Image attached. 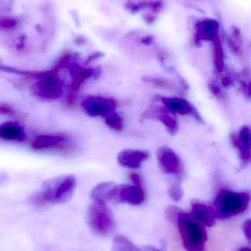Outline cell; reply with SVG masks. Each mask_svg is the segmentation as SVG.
<instances>
[{"label": "cell", "instance_id": "1", "mask_svg": "<svg viewBox=\"0 0 251 251\" xmlns=\"http://www.w3.org/2000/svg\"><path fill=\"white\" fill-rule=\"evenodd\" d=\"M180 234L186 250L203 251L207 234L203 224L196 221L190 213L181 211L177 218Z\"/></svg>", "mask_w": 251, "mask_h": 251}, {"label": "cell", "instance_id": "2", "mask_svg": "<svg viewBox=\"0 0 251 251\" xmlns=\"http://www.w3.org/2000/svg\"><path fill=\"white\" fill-rule=\"evenodd\" d=\"M249 202V193L222 190L217 195L213 209L217 218L225 219L244 212Z\"/></svg>", "mask_w": 251, "mask_h": 251}, {"label": "cell", "instance_id": "3", "mask_svg": "<svg viewBox=\"0 0 251 251\" xmlns=\"http://www.w3.org/2000/svg\"><path fill=\"white\" fill-rule=\"evenodd\" d=\"M77 187L76 177L72 174H63L46 180L41 192L51 204L63 203L72 199Z\"/></svg>", "mask_w": 251, "mask_h": 251}, {"label": "cell", "instance_id": "4", "mask_svg": "<svg viewBox=\"0 0 251 251\" xmlns=\"http://www.w3.org/2000/svg\"><path fill=\"white\" fill-rule=\"evenodd\" d=\"M87 223L94 234L107 236L116 226L114 218L106 202L94 201L87 211Z\"/></svg>", "mask_w": 251, "mask_h": 251}, {"label": "cell", "instance_id": "5", "mask_svg": "<svg viewBox=\"0 0 251 251\" xmlns=\"http://www.w3.org/2000/svg\"><path fill=\"white\" fill-rule=\"evenodd\" d=\"M63 80L56 71L44 72L37 79L32 91L38 98L44 101H53L60 99L63 94Z\"/></svg>", "mask_w": 251, "mask_h": 251}, {"label": "cell", "instance_id": "6", "mask_svg": "<svg viewBox=\"0 0 251 251\" xmlns=\"http://www.w3.org/2000/svg\"><path fill=\"white\" fill-rule=\"evenodd\" d=\"M84 112L92 117H107L115 113L116 104L112 99L103 97H88L81 104Z\"/></svg>", "mask_w": 251, "mask_h": 251}, {"label": "cell", "instance_id": "7", "mask_svg": "<svg viewBox=\"0 0 251 251\" xmlns=\"http://www.w3.org/2000/svg\"><path fill=\"white\" fill-rule=\"evenodd\" d=\"M159 166L165 174H172L178 178H182L184 168L178 155L169 148L163 147L158 151Z\"/></svg>", "mask_w": 251, "mask_h": 251}, {"label": "cell", "instance_id": "8", "mask_svg": "<svg viewBox=\"0 0 251 251\" xmlns=\"http://www.w3.org/2000/svg\"><path fill=\"white\" fill-rule=\"evenodd\" d=\"M145 200V193L141 184L132 185L116 186L115 187L113 201L129 203L131 205L141 204Z\"/></svg>", "mask_w": 251, "mask_h": 251}, {"label": "cell", "instance_id": "9", "mask_svg": "<svg viewBox=\"0 0 251 251\" xmlns=\"http://www.w3.org/2000/svg\"><path fill=\"white\" fill-rule=\"evenodd\" d=\"M164 107L173 114L191 116L200 120L197 110L187 100L180 97H162L161 99Z\"/></svg>", "mask_w": 251, "mask_h": 251}, {"label": "cell", "instance_id": "10", "mask_svg": "<svg viewBox=\"0 0 251 251\" xmlns=\"http://www.w3.org/2000/svg\"><path fill=\"white\" fill-rule=\"evenodd\" d=\"M220 25L214 19H204L195 25V42L199 44L203 41H213L219 35Z\"/></svg>", "mask_w": 251, "mask_h": 251}, {"label": "cell", "instance_id": "11", "mask_svg": "<svg viewBox=\"0 0 251 251\" xmlns=\"http://www.w3.org/2000/svg\"><path fill=\"white\" fill-rule=\"evenodd\" d=\"M148 156V153L144 151L127 149L119 153L118 162L125 168H138L147 160Z\"/></svg>", "mask_w": 251, "mask_h": 251}, {"label": "cell", "instance_id": "12", "mask_svg": "<svg viewBox=\"0 0 251 251\" xmlns=\"http://www.w3.org/2000/svg\"><path fill=\"white\" fill-rule=\"evenodd\" d=\"M66 140V137L61 135L41 134L34 139L31 147L36 151L53 150L59 147L61 149Z\"/></svg>", "mask_w": 251, "mask_h": 251}, {"label": "cell", "instance_id": "13", "mask_svg": "<svg viewBox=\"0 0 251 251\" xmlns=\"http://www.w3.org/2000/svg\"><path fill=\"white\" fill-rule=\"evenodd\" d=\"M233 144L240 152L243 162H250L251 159V131L249 127L245 126L240 130L238 134L231 137Z\"/></svg>", "mask_w": 251, "mask_h": 251}, {"label": "cell", "instance_id": "14", "mask_svg": "<svg viewBox=\"0 0 251 251\" xmlns=\"http://www.w3.org/2000/svg\"><path fill=\"white\" fill-rule=\"evenodd\" d=\"M0 138L8 141L24 142L27 135L23 127L19 124L7 122L0 125Z\"/></svg>", "mask_w": 251, "mask_h": 251}, {"label": "cell", "instance_id": "15", "mask_svg": "<svg viewBox=\"0 0 251 251\" xmlns=\"http://www.w3.org/2000/svg\"><path fill=\"white\" fill-rule=\"evenodd\" d=\"M190 215L200 224L209 227L215 225L217 218L213 208L200 203H195L193 205Z\"/></svg>", "mask_w": 251, "mask_h": 251}, {"label": "cell", "instance_id": "16", "mask_svg": "<svg viewBox=\"0 0 251 251\" xmlns=\"http://www.w3.org/2000/svg\"><path fill=\"white\" fill-rule=\"evenodd\" d=\"M114 187L115 184L110 182L101 183L98 184L91 191V199L94 201H100L103 202L112 201Z\"/></svg>", "mask_w": 251, "mask_h": 251}, {"label": "cell", "instance_id": "17", "mask_svg": "<svg viewBox=\"0 0 251 251\" xmlns=\"http://www.w3.org/2000/svg\"><path fill=\"white\" fill-rule=\"evenodd\" d=\"M170 114V112L168 111L165 107H158L151 112L152 116L159 119L165 126L167 127L169 132L175 133L178 130V124Z\"/></svg>", "mask_w": 251, "mask_h": 251}, {"label": "cell", "instance_id": "18", "mask_svg": "<svg viewBox=\"0 0 251 251\" xmlns=\"http://www.w3.org/2000/svg\"><path fill=\"white\" fill-rule=\"evenodd\" d=\"M213 62L217 72H223L224 68V51L221 37L218 35L213 41Z\"/></svg>", "mask_w": 251, "mask_h": 251}, {"label": "cell", "instance_id": "19", "mask_svg": "<svg viewBox=\"0 0 251 251\" xmlns=\"http://www.w3.org/2000/svg\"><path fill=\"white\" fill-rule=\"evenodd\" d=\"M112 251H143L129 240L122 237L116 236L114 237L112 246Z\"/></svg>", "mask_w": 251, "mask_h": 251}, {"label": "cell", "instance_id": "20", "mask_svg": "<svg viewBox=\"0 0 251 251\" xmlns=\"http://www.w3.org/2000/svg\"><path fill=\"white\" fill-rule=\"evenodd\" d=\"M29 203L37 208H44L51 204L42 192L34 193L29 197Z\"/></svg>", "mask_w": 251, "mask_h": 251}, {"label": "cell", "instance_id": "21", "mask_svg": "<svg viewBox=\"0 0 251 251\" xmlns=\"http://www.w3.org/2000/svg\"><path fill=\"white\" fill-rule=\"evenodd\" d=\"M105 119H106V125L113 129L121 131L123 128V122H122V118L116 113L109 115Z\"/></svg>", "mask_w": 251, "mask_h": 251}, {"label": "cell", "instance_id": "22", "mask_svg": "<svg viewBox=\"0 0 251 251\" xmlns=\"http://www.w3.org/2000/svg\"><path fill=\"white\" fill-rule=\"evenodd\" d=\"M152 83L154 84L156 86L160 88H165V89L170 90V91H175L177 93H181L179 88L175 86L174 84L171 83L169 81L166 80L165 79H159V78H155V79H150Z\"/></svg>", "mask_w": 251, "mask_h": 251}, {"label": "cell", "instance_id": "23", "mask_svg": "<svg viewBox=\"0 0 251 251\" xmlns=\"http://www.w3.org/2000/svg\"><path fill=\"white\" fill-rule=\"evenodd\" d=\"M169 195L172 200L179 201L184 196V191L179 184H174L169 188Z\"/></svg>", "mask_w": 251, "mask_h": 251}, {"label": "cell", "instance_id": "24", "mask_svg": "<svg viewBox=\"0 0 251 251\" xmlns=\"http://www.w3.org/2000/svg\"><path fill=\"white\" fill-rule=\"evenodd\" d=\"M181 212V209L176 206H169L166 211V217L171 223H175V221L177 222V218Z\"/></svg>", "mask_w": 251, "mask_h": 251}, {"label": "cell", "instance_id": "25", "mask_svg": "<svg viewBox=\"0 0 251 251\" xmlns=\"http://www.w3.org/2000/svg\"><path fill=\"white\" fill-rule=\"evenodd\" d=\"M243 232L247 237L248 240L251 241V221L250 219L246 221L243 225Z\"/></svg>", "mask_w": 251, "mask_h": 251}, {"label": "cell", "instance_id": "26", "mask_svg": "<svg viewBox=\"0 0 251 251\" xmlns=\"http://www.w3.org/2000/svg\"><path fill=\"white\" fill-rule=\"evenodd\" d=\"M0 114L13 115L14 110L10 106L7 104H0Z\"/></svg>", "mask_w": 251, "mask_h": 251}, {"label": "cell", "instance_id": "27", "mask_svg": "<svg viewBox=\"0 0 251 251\" xmlns=\"http://www.w3.org/2000/svg\"><path fill=\"white\" fill-rule=\"evenodd\" d=\"M210 89L211 91L215 94V96H217V97H220V98H223V91H221V88L218 85H217L215 83H211L210 84Z\"/></svg>", "mask_w": 251, "mask_h": 251}, {"label": "cell", "instance_id": "28", "mask_svg": "<svg viewBox=\"0 0 251 251\" xmlns=\"http://www.w3.org/2000/svg\"><path fill=\"white\" fill-rule=\"evenodd\" d=\"M144 21L147 23L150 24L153 23L154 22L155 19H156V16H153L151 13H147L144 16Z\"/></svg>", "mask_w": 251, "mask_h": 251}, {"label": "cell", "instance_id": "29", "mask_svg": "<svg viewBox=\"0 0 251 251\" xmlns=\"http://www.w3.org/2000/svg\"><path fill=\"white\" fill-rule=\"evenodd\" d=\"M152 41H153V38H152L151 36H147L144 37V38H142V40H141V42L144 43V44H149L152 42Z\"/></svg>", "mask_w": 251, "mask_h": 251}, {"label": "cell", "instance_id": "30", "mask_svg": "<svg viewBox=\"0 0 251 251\" xmlns=\"http://www.w3.org/2000/svg\"><path fill=\"white\" fill-rule=\"evenodd\" d=\"M143 251H162L159 250V249H156V248L153 247V246H147L144 248Z\"/></svg>", "mask_w": 251, "mask_h": 251}, {"label": "cell", "instance_id": "31", "mask_svg": "<svg viewBox=\"0 0 251 251\" xmlns=\"http://www.w3.org/2000/svg\"><path fill=\"white\" fill-rule=\"evenodd\" d=\"M239 251H251V250L249 248H243V249H240Z\"/></svg>", "mask_w": 251, "mask_h": 251}]
</instances>
